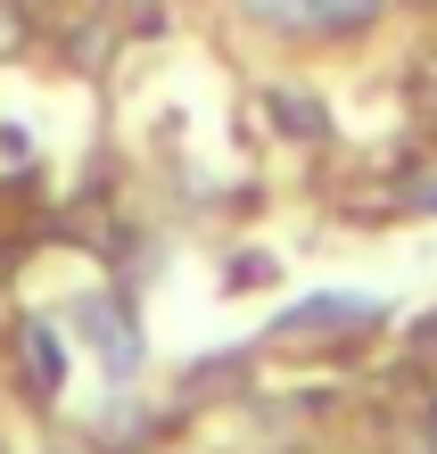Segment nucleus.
Here are the masks:
<instances>
[{
	"label": "nucleus",
	"mask_w": 437,
	"mask_h": 454,
	"mask_svg": "<svg viewBox=\"0 0 437 454\" xmlns=\"http://www.w3.org/2000/svg\"><path fill=\"white\" fill-rule=\"evenodd\" d=\"M66 323H74V339L91 347V364H107L116 380H132V372H141V323L124 314V298L91 289V298H74V306H66Z\"/></svg>",
	"instance_id": "obj_1"
},
{
	"label": "nucleus",
	"mask_w": 437,
	"mask_h": 454,
	"mask_svg": "<svg viewBox=\"0 0 437 454\" xmlns=\"http://www.w3.org/2000/svg\"><path fill=\"white\" fill-rule=\"evenodd\" d=\"M0 157H9V166H34V141H25V132H9V124H0Z\"/></svg>",
	"instance_id": "obj_7"
},
{
	"label": "nucleus",
	"mask_w": 437,
	"mask_h": 454,
	"mask_svg": "<svg viewBox=\"0 0 437 454\" xmlns=\"http://www.w3.org/2000/svg\"><path fill=\"white\" fill-rule=\"evenodd\" d=\"M379 17V0H314V34H363Z\"/></svg>",
	"instance_id": "obj_5"
},
{
	"label": "nucleus",
	"mask_w": 437,
	"mask_h": 454,
	"mask_svg": "<svg viewBox=\"0 0 437 454\" xmlns=\"http://www.w3.org/2000/svg\"><path fill=\"white\" fill-rule=\"evenodd\" d=\"M429 446H437V405H429Z\"/></svg>",
	"instance_id": "obj_10"
},
{
	"label": "nucleus",
	"mask_w": 437,
	"mask_h": 454,
	"mask_svg": "<svg viewBox=\"0 0 437 454\" xmlns=\"http://www.w3.org/2000/svg\"><path fill=\"white\" fill-rule=\"evenodd\" d=\"M264 116H272V132H289V141H322L331 132V116H322V99L314 91H264Z\"/></svg>",
	"instance_id": "obj_3"
},
{
	"label": "nucleus",
	"mask_w": 437,
	"mask_h": 454,
	"mask_svg": "<svg viewBox=\"0 0 437 454\" xmlns=\"http://www.w3.org/2000/svg\"><path fill=\"white\" fill-rule=\"evenodd\" d=\"M363 323H379V298H363V289H322V298L289 306L272 331L281 339H331V331H363Z\"/></svg>",
	"instance_id": "obj_2"
},
{
	"label": "nucleus",
	"mask_w": 437,
	"mask_h": 454,
	"mask_svg": "<svg viewBox=\"0 0 437 454\" xmlns=\"http://www.w3.org/2000/svg\"><path fill=\"white\" fill-rule=\"evenodd\" d=\"M421 207H429V215H437V182H421Z\"/></svg>",
	"instance_id": "obj_9"
},
{
	"label": "nucleus",
	"mask_w": 437,
	"mask_h": 454,
	"mask_svg": "<svg viewBox=\"0 0 437 454\" xmlns=\"http://www.w3.org/2000/svg\"><path fill=\"white\" fill-rule=\"evenodd\" d=\"M25 364H34V388H42V396H59L66 356H59V331H50V323H25Z\"/></svg>",
	"instance_id": "obj_4"
},
{
	"label": "nucleus",
	"mask_w": 437,
	"mask_h": 454,
	"mask_svg": "<svg viewBox=\"0 0 437 454\" xmlns=\"http://www.w3.org/2000/svg\"><path fill=\"white\" fill-rule=\"evenodd\" d=\"M9 50H17V17L0 9V59H9Z\"/></svg>",
	"instance_id": "obj_8"
},
{
	"label": "nucleus",
	"mask_w": 437,
	"mask_h": 454,
	"mask_svg": "<svg viewBox=\"0 0 437 454\" xmlns=\"http://www.w3.org/2000/svg\"><path fill=\"white\" fill-rule=\"evenodd\" d=\"M248 17H264V25H281V34H314V0H239Z\"/></svg>",
	"instance_id": "obj_6"
}]
</instances>
